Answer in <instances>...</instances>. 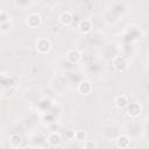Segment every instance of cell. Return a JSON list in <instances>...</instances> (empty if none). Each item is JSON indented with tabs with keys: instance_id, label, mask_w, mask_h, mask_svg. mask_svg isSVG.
Returning a JSON list of instances; mask_svg holds the SVG:
<instances>
[{
	"instance_id": "1",
	"label": "cell",
	"mask_w": 149,
	"mask_h": 149,
	"mask_svg": "<svg viewBox=\"0 0 149 149\" xmlns=\"http://www.w3.org/2000/svg\"><path fill=\"white\" fill-rule=\"evenodd\" d=\"M36 49L38 52L41 54H44V52H48L49 49H50V42L45 38H40L37 42H36Z\"/></svg>"
},
{
	"instance_id": "6",
	"label": "cell",
	"mask_w": 149,
	"mask_h": 149,
	"mask_svg": "<svg viewBox=\"0 0 149 149\" xmlns=\"http://www.w3.org/2000/svg\"><path fill=\"white\" fill-rule=\"evenodd\" d=\"M66 57H68V59H69L70 62L76 63V62H78V61H79V58H80V54H79V51H78V50L72 49V50L68 51Z\"/></svg>"
},
{
	"instance_id": "9",
	"label": "cell",
	"mask_w": 149,
	"mask_h": 149,
	"mask_svg": "<svg viewBox=\"0 0 149 149\" xmlns=\"http://www.w3.org/2000/svg\"><path fill=\"white\" fill-rule=\"evenodd\" d=\"M78 91L81 93V94H88L90 91H91V85L90 83L87 81H81L78 86Z\"/></svg>"
},
{
	"instance_id": "11",
	"label": "cell",
	"mask_w": 149,
	"mask_h": 149,
	"mask_svg": "<svg viewBox=\"0 0 149 149\" xmlns=\"http://www.w3.org/2000/svg\"><path fill=\"white\" fill-rule=\"evenodd\" d=\"M91 30V23L88 21H83L80 24H79V31L81 34H86Z\"/></svg>"
},
{
	"instance_id": "8",
	"label": "cell",
	"mask_w": 149,
	"mask_h": 149,
	"mask_svg": "<svg viewBox=\"0 0 149 149\" xmlns=\"http://www.w3.org/2000/svg\"><path fill=\"white\" fill-rule=\"evenodd\" d=\"M115 105L119 108H125V107L128 106V100H127V98L125 95H119L115 99Z\"/></svg>"
},
{
	"instance_id": "2",
	"label": "cell",
	"mask_w": 149,
	"mask_h": 149,
	"mask_svg": "<svg viewBox=\"0 0 149 149\" xmlns=\"http://www.w3.org/2000/svg\"><path fill=\"white\" fill-rule=\"evenodd\" d=\"M127 114L129 116H139L141 114V106L136 102H132L130 105L128 104L127 106Z\"/></svg>"
},
{
	"instance_id": "10",
	"label": "cell",
	"mask_w": 149,
	"mask_h": 149,
	"mask_svg": "<svg viewBox=\"0 0 149 149\" xmlns=\"http://www.w3.org/2000/svg\"><path fill=\"white\" fill-rule=\"evenodd\" d=\"M59 21L62 22V24H64V26H69V24L72 22V15H71L70 13L65 12V13H63V14L61 15Z\"/></svg>"
},
{
	"instance_id": "12",
	"label": "cell",
	"mask_w": 149,
	"mask_h": 149,
	"mask_svg": "<svg viewBox=\"0 0 149 149\" xmlns=\"http://www.w3.org/2000/svg\"><path fill=\"white\" fill-rule=\"evenodd\" d=\"M9 142H10V144H12L13 147H17V146L20 144V142H21V136H20L19 134H13V135L10 136Z\"/></svg>"
},
{
	"instance_id": "14",
	"label": "cell",
	"mask_w": 149,
	"mask_h": 149,
	"mask_svg": "<svg viewBox=\"0 0 149 149\" xmlns=\"http://www.w3.org/2000/svg\"><path fill=\"white\" fill-rule=\"evenodd\" d=\"M85 147H86V148H88V147H93V148H95L97 146H95L94 143H92V142H88V143H86V144H85Z\"/></svg>"
},
{
	"instance_id": "13",
	"label": "cell",
	"mask_w": 149,
	"mask_h": 149,
	"mask_svg": "<svg viewBox=\"0 0 149 149\" xmlns=\"http://www.w3.org/2000/svg\"><path fill=\"white\" fill-rule=\"evenodd\" d=\"M74 139L77 141H85L86 140V133L83 130H78L74 133Z\"/></svg>"
},
{
	"instance_id": "7",
	"label": "cell",
	"mask_w": 149,
	"mask_h": 149,
	"mask_svg": "<svg viewBox=\"0 0 149 149\" xmlns=\"http://www.w3.org/2000/svg\"><path fill=\"white\" fill-rule=\"evenodd\" d=\"M116 144H118V147H120V148H127V147H129L130 141H129V139H128L126 135H120V136L116 139Z\"/></svg>"
},
{
	"instance_id": "4",
	"label": "cell",
	"mask_w": 149,
	"mask_h": 149,
	"mask_svg": "<svg viewBox=\"0 0 149 149\" xmlns=\"http://www.w3.org/2000/svg\"><path fill=\"white\" fill-rule=\"evenodd\" d=\"M114 66L119 71H125L127 69V62L122 57H116L114 61Z\"/></svg>"
},
{
	"instance_id": "5",
	"label": "cell",
	"mask_w": 149,
	"mask_h": 149,
	"mask_svg": "<svg viewBox=\"0 0 149 149\" xmlns=\"http://www.w3.org/2000/svg\"><path fill=\"white\" fill-rule=\"evenodd\" d=\"M27 23L30 26V27H37L40 23H41V17H40V15H37V14H31V15H29V17H28V20H27Z\"/></svg>"
},
{
	"instance_id": "3",
	"label": "cell",
	"mask_w": 149,
	"mask_h": 149,
	"mask_svg": "<svg viewBox=\"0 0 149 149\" xmlns=\"http://www.w3.org/2000/svg\"><path fill=\"white\" fill-rule=\"evenodd\" d=\"M48 142L51 147H59L62 144V137L59 134H56V133H52L49 139H48Z\"/></svg>"
}]
</instances>
